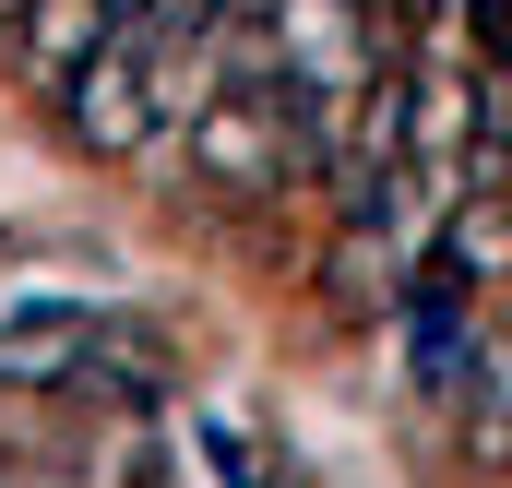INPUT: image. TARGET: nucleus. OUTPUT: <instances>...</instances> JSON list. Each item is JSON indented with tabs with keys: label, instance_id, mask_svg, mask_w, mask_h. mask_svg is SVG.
Segmentation results:
<instances>
[{
	"label": "nucleus",
	"instance_id": "1",
	"mask_svg": "<svg viewBox=\"0 0 512 488\" xmlns=\"http://www.w3.org/2000/svg\"><path fill=\"white\" fill-rule=\"evenodd\" d=\"M96 48H108V12H96V0H24V36H12V60H24L36 84H72Z\"/></svg>",
	"mask_w": 512,
	"mask_h": 488
}]
</instances>
